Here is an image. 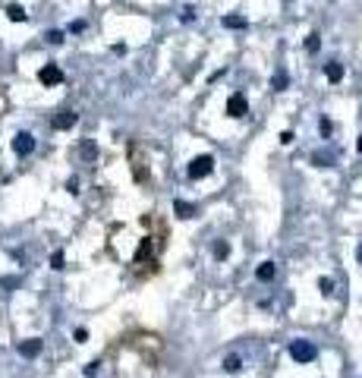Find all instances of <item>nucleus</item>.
<instances>
[{
	"instance_id": "nucleus-1",
	"label": "nucleus",
	"mask_w": 362,
	"mask_h": 378,
	"mask_svg": "<svg viewBox=\"0 0 362 378\" xmlns=\"http://www.w3.org/2000/svg\"><path fill=\"white\" fill-rule=\"evenodd\" d=\"M290 356H293L296 363H312L318 356V350H315L312 340H293V344H290Z\"/></svg>"
},
{
	"instance_id": "nucleus-2",
	"label": "nucleus",
	"mask_w": 362,
	"mask_h": 378,
	"mask_svg": "<svg viewBox=\"0 0 362 378\" xmlns=\"http://www.w3.org/2000/svg\"><path fill=\"white\" fill-rule=\"evenodd\" d=\"M211 167H214V158L211 155H198V158H192V164H189V180H202V177H208L211 173Z\"/></svg>"
},
{
	"instance_id": "nucleus-3",
	"label": "nucleus",
	"mask_w": 362,
	"mask_h": 378,
	"mask_svg": "<svg viewBox=\"0 0 362 378\" xmlns=\"http://www.w3.org/2000/svg\"><path fill=\"white\" fill-rule=\"evenodd\" d=\"M13 152L19 155V158H29V155L35 152V136H32V133H16V139H13Z\"/></svg>"
},
{
	"instance_id": "nucleus-4",
	"label": "nucleus",
	"mask_w": 362,
	"mask_h": 378,
	"mask_svg": "<svg viewBox=\"0 0 362 378\" xmlns=\"http://www.w3.org/2000/svg\"><path fill=\"white\" fill-rule=\"evenodd\" d=\"M246 114H249V101H246L240 92L230 95V98H227V117H237V120H240V117H246Z\"/></svg>"
},
{
	"instance_id": "nucleus-5",
	"label": "nucleus",
	"mask_w": 362,
	"mask_h": 378,
	"mask_svg": "<svg viewBox=\"0 0 362 378\" xmlns=\"http://www.w3.org/2000/svg\"><path fill=\"white\" fill-rule=\"evenodd\" d=\"M38 79H41V85H60L63 82V69L57 63H47V66H41Z\"/></svg>"
},
{
	"instance_id": "nucleus-6",
	"label": "nucleus",
	"mask_w": 362,
	"mask_h": 378,
	"mask_svg": "<svg viewBox=\"0 0 362 378\" xmlns=\"http://www.w3.org/2000/svg\"><path fill=\"white\" fill-rule=\"evenodd\" d=\"M76 111H60L57 117H54L50 120V126H54V130H69V126H76Z\"/></svg>"
},
{
	"instance_id": "nucleus-7",
	"label": "nucleus",
	"mask_w": 362,
	"mask_h": 378,
	"mask_svg": "<svg viewBox=\"0 0 362 378\" xmlns=\"http://www.w3.org/2000/svg\"><path fill=\"white\" fill-rule=\"evenodd\" d=\"M38 353H41V340H38V337L22 340V344H19V356H25V359H35Z\"/></svg>"
},
{
	"instance_id": "nucleus-8",
	"label": "nucleus",
	"mask_w": 362,
	"mask_h": 378,
	"mask_svg": "<svg viewBox=\"0 0 362 378\" xmlns=\"http://www.w3.org/2000/svg\"><path fill=\"white\" fill-rule=\"evenodd\" d=\"M274 274H277L274 262H262V265L255 268V278H258V281H274Z\"/></svg>"
},
{
	"instance_id": "nucleus-9",
	"label": "nucleus",
	"mask_w": 362,
	"mask_h": 378,
	"mask_svg": "<svg viewBox=\"0 0 362 378\" xmlns=\"http://www.w3.org/2000/svg\"><path fill=\"white\" fill-rule=\"evenodd\" d=\"M324 76H328V82H340L343 79V63H328V66H324Z\"/></svg>"
},
{
	"instance_id": "nucleus-10",
	"label": "nucleus",
	"mask_w": 362,
	"mask_h": 378,
	"mask_svg": "<svg viewBox=\"0 0 362 378\" xmlns=\"http://www.w3.org/2000/svg\"><path fill=\"white\" fill-rule=\"evenodd\" d=\"M79 155H82L85 161H95V158H98V145H95L92 139H85V142H82V148H79Z\"/></svg>"
},
{
	"instance_id": "nucleus-11",
	"label": "nucleus",
	"mask_w": 362,
	"mask_h": 378,
	"mask_svg": "<svg viewBox=\"0 0 362 378\" xmlns=\"http://www.w3.org/2000/svg\"><path fill=\"white\" fill-rule=\"evenodd\" d=\"M173 211L179 214V218H192V214H195V205H189V202H183V199H176V202H173Z\"/></svg>"
},
{
	"instance_id": "nucleus-12",
	"label": "nucleus",
	"mask_w": 362,
	"mask_h": 378,
	"mask_svg": "<svg viewBox=\"0 0 362 378\" xmlns=\"http://www.w3.org/2000/svg\"><path fill=\"white\" fill-rule=\"evenodd\" d=\"M7 16H10L13 22H25V10H22L19 4H10V7H7Z\"/></svg>"
},
{
	"instance_id": "nucleus-13",
	"label": "nucleus",
	"mask_w": 362,
	"mask_h": 378,
	"mask_svg": "<svg viewBox=\"0 0 362 378\" xmlns=\"http://www.w3.org/2000/svg\"><path fill=\"white\" fill-rule=\"evenodd\" d=\"M318 47H321V35H318V32H312L309 38H305V51H309V54H315Z\"/></svg>"
},
{
	"instance_id": "nucleus-14",
	"label": "nucleus",
	"mask_w": 362,
	"mask_h": 378,
	"mask_svg": "<svg viewBox=\"0 0 362 378\" xmlns=\"http://www.w3.org/2000/svg\"><path fill=\"white\" fill-rule=\"evenodd\" d=\"M224 369H227V372H240V369H243V359H240V356H227V359H224Z\"/></svg>"
},
{
	"instance_id": "nucleus-15",
	"label": "nucleus",
	"mask_w": 362,
	"mask_h": 378,
	"mask_svg": "<svg viewBox=\"0 0 362 378\" xmlns=\"http://www.w3.org/2000/svg\"><path fill=\"white\" fill-rule=\"evenodd\" d=\"M224 26L227 29H246V19L243 16H224Z\"/></svg>"
},
{
	"instance_id": "nucleus-16",
	"label": "nucleus",
	"mask_w": 362,
	"mask_h": 378,
	"mask_svg": "<svg viewBox=\"0 0 362 378\" xmlns=\"http://www.w3.org/2000/svg\"><path fill=\"white\" fill-rule=\"evenodd\" d=\"M211 252H214V259H227V256H230V246L221 240V243H214V249H211Z\"/></svg>"
},
{
	"instance_id": "nucleus-17",
	"label": "nucleus",
	"mask_w": 362,
	"mask_h": 378,
	"mask_svg": "<svg viewBox=\"0 0 362 378\" xmlns=\"http://www.w3.org/2000/svg\"><path fill=\"white\" fill-rule=\"evenodd\" d=\"M283 88H287V73L277 69V73H274V92H283Z\"/></svg>"
},
{
	"instance_id": "nucleus-18",
	"label": "nucleus",
	"mask_w": 362,
	"mask_h": 378,
	"mask_svg": "<svg viewBox=\"0 0 362 378\" xmlns=\"http://www.w3.org/2000/svg\"><path fill=\"white\" fill-rule=\"evenodd\" d=\"M44 38H47L50 44H63V32H60V29H50V32L44 35Z\"/></svg>"
},
{
	"instance_id": "nucleus-19",
	"label": "nucleus",
	"mask_w": 362,
	"mask_h": 378,
	"mask_svg": "<svg viewBox=\"0 0 362 378\" xmlns=\"http://www.w3.org/2000/svg\"><path fill=\"white\" fill-rule=\"evenodd\" d=\"M312 161H315L318 167H331V155H328V152H321V155L315 152V158H312Z\"/></svg>"
},
{
	"instance_id": "nucleus-20",
	"label": "nucleus",
	"mask_w": 362,
	"mask_h": 378,
	"mask_svg": "<svg viewBox=\"0 0 362 378\" xmlns=\"http://www.w3.org/2000/svg\"><path fill=\"white\" fill-rule=\"evenodd\" d=\"M50 268H54V271L63 268V252H54V256H50Z\"/></svg>"
},
{
	"instance_id": "nucleus-21",
	"label": "nucleus",
	"mask_w": 362,
	"mask_h": 378,
	"mask_svg": "<svg viewBox=\"0 0 362 378\" xmlns=\"http://www.w3.org/2000/svg\"><path fill=\"white\" fill-rule=\"evenodd\" d=\"M318 287H321V293H324V296H328L334 284H331V278H321V281H318Z\"/></svg>"
},
{
	"instance_id": "nucleus-22",
	"label": "nucleus",
	"mask_w": 362,
	"mask_h": 378,
	"mask_svg": "<svg viewBox=\"0 0 362 378\" xmlns=\"http://www.w3.org/2000/svg\"><path fill=\"white\" fill-rule=\"evenodd\" d=\"M0 287H7V290H13V287H19V278H4V281H0Z\"/></svg>"
},
{
	"instance_id": "nucleus-23",
	"label": "nucleus",
	"mask_w": 362,
	"mask_h": 378,
	"mask_svg": "<svg viewBox=\"0 0 362 378\" xmlns=\"http://www.w3.org/2000/svg\"><path fill=\"white\" fill-rule=\"evenodd\" d=\"M72 337H76V344H85V340H88V331H85V328H76V334H72Z\"/></svg>"
},
{
	"instance_id": "nucleus-24",
	"label": "nucleus",
	"mask_w": 362,
	"mask_h": 378,
	"mask_svg": "<svg viewBox=\"0 0 362 378\" xmlns=\"http://www.w3.org/2000/svg\"><path fill=\"white\" fill-rule=\"evenodd\" d=\"M280 142H283V145H293V133H290V130L280 133Z\"/></svg>"
},
{
	"instance_id": "nucleus-25",
	"label": "nucleus",
	"mask_w": 362,
	"mask_h": 378,
	"mask_svg": "<svg viewBox=\"0 0 362 378\" xmlns=\"http://www.w3.org/2000/svg\"><path fill=\"white\" fill-rule=\"evenodd\" d=\"M85 375H88V378H95V375H98V363H92V366H88V369H85Z\"/></svg>"
},
{
	"instance_id": "nucleus-26",
	"label": "nucleus",
	"mask_w": 362,
	"mask_h": 378,
	"mask_svg": "<svg viewBox=\"0 0 362 378\" xmlns=\"http://www.w3.org/2000/svg\"><path fill=\"white\" fill-rule=\"evenodd\" d=\"M356 152H362V136H359V142H356Z\"/></svg>"
},
{
	"instance_id": "nucleus-27",
	"label": "nucleus",
	"mask_w": 362,
	"mask_h": 378,
	"mask_svg": "<svg viewBox=\"0 0 362 378\" xmlns=\"http://www.w3.org/2000/svg\"><path fill=\"white\" fill-rule=\"evenodd\" d=\"M356 259H359V262H362V246H359V249H356Z\"/></svg>"
}]
</instances>
